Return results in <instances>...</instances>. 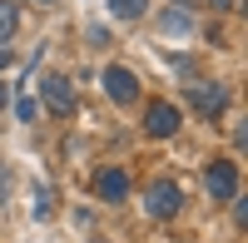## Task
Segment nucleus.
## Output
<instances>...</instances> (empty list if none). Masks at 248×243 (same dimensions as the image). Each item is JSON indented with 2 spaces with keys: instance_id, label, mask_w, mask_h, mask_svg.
Here are the masks:
<instances>
[{
  "instance_id": "nucleus-1",
  "label": "nucleus",
  "mask_w": 248,
  "mask_h": 243,
  "mask_svg": "<svg viewBox=\"0 0 248 243\" xmlns=\"http://www.w3.org/2000/svg\"><path fill=\"white\" fill-rule=\"evenodd\" d=\"M203 189H209V198H233L238 194V169L229 159H214L209 174H203Z\"/></svg>"
},
{
  "instance_id": "nucleus-2",
  "label": "nucleus",
  "mask_w": 248,
  "mask_h": 243,
  "mask_svg": "<svg viewBox=\"0 0 248 243\" xmlns=\"http://www.w3.org/2000/svg\"><path fill=\"white\" fill-rule=\"evenodd\" d=\"M40 99H45L50 109H60V114L75 109V90H70L65 75H40Z\"/></svg>"
},
{
  "instance_id": "nucleus-3",
  "label": "nucleus",
  "mask_w": 248,
  "mask_h": 243,
  "mask_svg": "<svg viewBox=\"0 0 248 243\" xmlns=\"http://www.w3.org/2000/svg\"><path fill=\"white\" fill-rule=\"evenodd\" d=\"M179 204H184V194H179V184H169V179H159V184L149 189V198H144V209H149L154 218L179 213Z\"/></svg>"
},
{
  "instance_id": "nucleus-4",
  "label": "nucleus",
  "mask_w": 248,
  "mask_h": 243,
  "mask_svg": "<svg viewBox=\"0 0 248 243\" xmlns=\"http://www.w3.org/2000/svg\"><path fill=\"white\" fill-rule=\"evenodd\" d=\"M105 90H109V99H114V105H134L139 79L124 70V65H109V70H105Z\"/></svg>"
},
{
  "instance_id": "nucleus-5",
  "label": "nucleus",
  "mask_w": 248,
  "mask_h": 243,
  "mask_svg": "<svg viewBox=\"0 0 248 243\" xmlns=\"http://www.w3.org/2000/svg\"><path fill=\"white\" fill-rule=\"evenodd\" d=\"M189 99H194V109L199 114H218L223 105H229V90H223V85H199V79H194V85H189Z\"/></svg>"
},
{
  "instance_id": "nucleus-6",
  "label": "nucleus",
  "mask_w": 248,
  "mask_h": 243,
  "mask_svg": "<svg viewBox=\"0 0 248 243\" xmlns=\"http://www.w3.org/2000/svg\"><path fill=\"white\" fill-rule=\"evenodd\" d=\"M144 129H149L154 139H169V134L179 129V109L164 105V99H159V105H149V114H144Z\"/></svg>"
},
{
  "instance_id": "nucleus-7",
  "label": "nucleus",
  "mask_w": 248,
  "mask_h": 243,
  "mask_svg": "<svg viewBox=\"0 0 248 243\" xmlns=\"http://www.w3.org/2000/svg\"><path fill=\"white\" fill-rule=\"evenodd\" d=\"M99 198H109V204L129 198V179H124L119 169H105V174H99Z\"/></svg>"
},
{
  "instance_id": "nucleus-8",
  "label": "nucleus",
  "mask_w": 248,
  "mask_h": 243,
  "mask_svg": "<svg viewBox=\"0 0 248 243\" xmlns=\"http://www.w3.org/2000/svg\"><path fill=\"white\" fill-rule=\"evenodd\" d=\"M15 25H20L15 0H0V45H10V40H15Z\"/></svg>"
},
{
  "instance_id": "nucleus-9",
  "label": "nucleus",
  "mask_w": 248,
  "mask_h": 243,
  "mask_svg": "<svg viewBox=\"0 0 248 243\" xmlns=\"http://www.w3.org/2000/svg\"><path fill=\"white\" fill-rule=\"evenodd\" d=\"M144 10H149V0H109V15L114 20H139Z\"/></svg>"
},
{
  "instance_id": "nucleus-10",
  "label": "nucleus",
  "mask_w": 248,
  "mask_h": 243,
  "mask_svg": "<svg viewBox=\"0 0 248 243\" xmlns=\"http://www.w3.org/2000/svg\"><path fill=\"white\" fill-rule=\"evenodd\" d=\"M164 35H189V15L184 10H164Z\"/></svg>"
},
{
  "instance_id": "nucleus-11",
  "label": "nucleus",
  "mask_w": 248,
  "mask_h": 243,
  "mask_svg": "<svg viewBox=\"0 0 248 243\" xmlns=\"http://www.w3.org/2000/svg\"><path fill=\"white\" fill-rule=\"evenodd\" d=\"M90 45H109V30L105 25H90Z\"/></svg>"
},
{
  "instance_id": "nucleus-12",
  "label": "nucleus",
  "mask_w": 248,
  "mask_h": 243,
  "mask_svg": "<svg viewBox=\"0 0 248 243\" xmlns=\"http://www.w3.org/2000/svg\"><path fill=\"white\" fill-rule=\"evenodd\" d=\"M233 218H238V228L248 224V204H243V198H238V194H233Z\"/></svg>"
},
{
  "instance_id": "nucleus-13",
  "label": "nucleus",
  "mask_w": 248,
  "mask_h": 243,
  "mask_svg": "<svg viewBox=\"0 0 248 243\" xmlns=\"http://www.w3.org/2000/svg\"><path fill=\"white\" fill-rule=\"evenodd\" d=\"M10 65V45H0V70H5Z\"/></svg>"
},
{
  "instance_id": "nucleus-14",
  "label": "nucleus",
  "mask_w": 248,
  "mask_h": 243,
  "mask_svg": "<svg viewBox=\"0 0 248 243\" xmlns=\"http://www.w3.org/2000/svg\"><path fill=\"white\" fill-rule=\"evenodd\" d=\"M214 5H223V10H229V5H233V0H214Z\"/></svg>"
},
{
  "instance_id": "nucleus-15",
  "label": "nucleus",
  "mask_w": 248,
  "mask_h": 243,
  "mask_svg": "<svg viewBox=\"0 0 248 243\" xmlns=\"http://www.w3.org/2000/svg\"><path fill=\"white\" fill-rule=\"evenodd\" d=\"M0 105H5V85H0Z\"/></svg>"
},
{
  "instance_id": "nucleus-16",
  "label": "nucleus",
  "mask_w": 248,
  "mask_h": 243,
  "mask_svg": "<svg viewBox=\"0 0 248 243\" xmlns=\"http://www.w3.org/2000/svg\"><path fill=\"white\" fill-rule=\"evenodd\" d=\"M45 5H55V0H45Z\"/></svg>"
}]
</instances>
